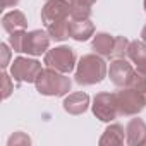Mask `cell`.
I'll list each match as a JSON object with an SVG mask.
<instances>
[{
	"label": "cell",
	"instance_id": "1",
	"mask_svg": "<svg viewBox=\"0 0 146 146\" xmlns=\"http://www.w3.org/2000/svg\"><path fill=\"white\" fill-rule=\"evenodd\" d=\"M108 76V65L98 53H86L76 65L74 79L79 86H93L102 83Z\"/></svg>",
	"mask_w": 146,
	"mask_h": 146
},
{
	"label": "cell",
	"instance_id": "2",
	"mask_svg": "<svg viewBox=\"0 0 146 146\" xmlns=\"http://www.w3.org/2000/svg\"><path fill=\"white\" fill-rule=\"evenodd\" d=\"M35 86H36V91L43 96H65L72 88V81L67 74L45 67L40 72Z\"/></svg>",
	"mask_w": 146,
	"mask_h": 146
},
{
	"label": "cell",
	"instance_id": "3",
	"mask_svg": "<svg viewBox=\"0 0 146 146\" xmlns=\"http://www.w3.org/2000/svg\"><path fill=\"white\" fill-rule=\"evenodd\" d=\"M43 64H45V67L55 69V70L62 72V74H69L78 65V55H76L74 48H70L67 45H60V46L50 48L45 53Z\"/></svg>",
	"mask_w": 146,
	"mask_h": 146
},
{
	"label": "cell",
	"instance_id": "4",
	"mask_svg": "<svg viewBox=\"0 0 146 146\" xmlns=\"http://www.w3.org/2000/svg\"><path fill=\"white\" fill-rule=\"evenodd\" d=\"M115 102H117L119 117H134L141 113L143 108L146 107L144 98L129 86L119 88V91H115Z\"/></svg>",
	"mask_w": 146,
	"mask_h": 146
},
{
	"label": "cell",
	"instance_id": "5",
	"mask_svg": "<svg viewBox=\"0 0 146 146\" xmlns=\"http://www.w3.org/2000/svg\"><path fill=\"white\" fill-rule=\"evenodd\" d=\"M43 70L41 62L29 57H17L11 64V76L16 83H36L40 72Z\"/></svg>",
	"mask_w": 146,
	"mask_h": 146
},
{
	"label": "cell",
	"instance_id": "6",
	"mask_svg": "<svg viewBox=\"0 0 146 146\" xmlns=\"http://www.w3.org/2000/svg\"><path fill=\"white\" fill-rule=\"evenodd\" d=\"M91 110L95 117L102 122H113L119 117L117 110V102H115V93H98L93 98Z\"/></svg>",
	"mask_w": 146,
	"mask_h": 146
},
{
	"label": "cell",
	"instance_id": "7",
	"mask_svg": "<svg viewBox=\"0 0 146 146\" xmlns=\"http://www.w3.org/2000/svg\"><path fill=\"white\" fill-rule=\"evenodd\" d=\"M70 7L72 4L69 0H46V4L41 9V23L46 28L53 23L70 19Z\"/></svg>",
	"mask_w": 146,
	"mask_h": 146
},
{
	"label": "cell",
	"instance_id": "8",
	"mask_svg": "<svg viewBox=\"0 0 146 146\" xmlns=\"http://www.w3.org/2000/svg\"><path fill=\"white\" fill-rule=\"evenodd\" d=\"M50 41H52V36L48 35L46 29H33V31H26L23 53H28V55H31V57L45 55V53L50 50Z\"/></svg>",
	"mask_w": 146,
	"mask_h": 146
},
{
	"label": "cell",
	"instance_id": "9",
	"mask_svg": "<svg viewBox=\"0 0 146 146\" xmlns=\"http://www.w3.org/2000/svg\"><path fill=\"white\" fill-rule=\"evenodd\" d=\"M134 70L136 69L132 67V62H127L125 58H112L108 67V78L117 88H124L127 86Z\"/></svg>",
	"mask_w": 146,
	"mask_h": 146
},
{
	"label": "cell",
	"instance_id": "10",
	"mask_svg": "<svg viewBox=\"0 0 146 146\" xmlns=\"http://www.w3.org/2000/svg\"><path fill=\"white\" fill-rule=\"evenodd\" d=\"M90 95L88 93H83V91H78V93H70L64 98L62 102V107L64 110L69 113V115H81L84 113L88 108H90Z\"/></svg>",
	"mask_w": 146,
	"mask_h": 146
},
{
	"label": "cell",
	"instance_id": "11",
	"mask_svg": "<svg viewBox=\"0 0 146 146\" xmlns=\"http://www.w3.org/2000/svg\"><path fill=\"white\" fill-rule=\"evenodd\" d=\"M125 143L131 146L146 143V122L137 115H134V119H131L125 125Z\"/></svg>",
	"mask_w": 146,
	"mask_h": 146
},
{
	"label": "cell",
	"instance_id": "12",
	"mask_svg": "<svg viewBox=\"0 0 146 146\" xmlns=\"http://www.w3.org/2000/svg\"><path fill=\"white\" fill-rule=\"evenodd\" d=\"M69 36L76 41H88L91 36H95V24L91 19H70Z\"/></svg>",
	"mask_w": 146,
	"mask_h": 146
},
{
	"label": "cell",
	"instance_id": "13",
	"mask_svg": "<svg viewBox=\"0 0 146 146\" xmlns=\"http://www.w3.org/2000/svg\"><path fill=\"white\" fill-rule=\"evenodd\" d=\"M127 58L132 62L136 70H139L141 74H146V43L143 40H132L129 43Z\"/></svg>",
	"mask_w": 146,
	"mask_h": 146
},
{
	"label": "cell",
	"instance_id": "14",
	"mask_svg": "<svg viewBox=\"0 0 146 146\" xmlns=\"http://www.w3.org/2000/svg\"><path fill=\"white\" fill-rule=\"evenodd\" d=\"M113 41H115V36L108 35V33H96L91 40V48L95 53L102 55L103 58H112V53H113Z\"/></svg>",
	"mask_w": 146,
	"mask_h": 146
},
{
	"label": "cell",
	"instance_id": "15",
	"mask_svg": "<svg viewBox=\"0 0 146 146\" xmlns=\"http://www.w3.org/2000/svg\"><path fill=\"white\" fill-rule=\"evenodd\" d=\"M2 28H4V31H7L9 35H12L14 31L26 29L28 28V19H26V16L21 11L14 9V11L4 14V17H2Z\"/></svg>",
	"mask_w": 146,
	"mask_h": 146
},
{
	"label": "cell",
	"instance_id": "16",
	"mask_svg": "<svg viewBox=\"0 0 146 146\" xmlns=\"http://www.w3.org/2000/svg\"><path fill=\"white\" fill-rule=\"evenodd\" d=\"M125 143V129L120 124H110L103 131V136L100 137V144H124Z\"/></svg>",
	"mask_w": 146,
	"mask_h": 146
},
{
	"label": "cell",
	"instance_id": "17",
	"mask_svg": "<svg viewBox=\"0 0 146 146\" xmlns=\"http://www.w3.org/2000/svg\"><path fill=\"white\" fill-rule=\"evenodd\" d=\"M69 21H70V19L60 21V23H53V24L46 26L45 29L48 31V35L52 36V40H55V41H64V40L70 38V36H69Z\"/></svg>",
	"mask_w": 146,
	"mask_h": 146
},
{
	"label": "cell",
	"instance_id": "18",
	"mask_svg": "<svg viewBox=\"0 0 146 146\" xmlns=\"http://www.w3.org/2000/svg\"><path fill=\"white\" fill-rule=\"evenodd\" d=\"M127 86L132 88V90H136L144 98V102H146V74H141L139 70H134V74L131 76Z\"/></svg>",
	"mask_w": 146,
	"mask_h": 146
},
{
	"label": "cell",
	"instance_id": "19",
	"mask_svg": "<svg viewBox=\"0 0 146 146\" xmlns=\"http://www.w3.org/2000/svg\"><path fill=\"white\" fill-rule=\"evenodd\" d=\"M129 40L125 36H115L113 41V53L112 58H127V50H129Z\"/></svg>",
	"mask_w": 146,
	"mask_h": 146
},
{
	"label": "cell",
	"instance_id": "20",
	"mask_svg": "<svg viewBox=\"0 0 146 146\" xmlns=\"http://www.w3.org/2000/svg\"><path fill=\"white\" fill-rule=\"evenodd\" d=\"M24 38H26V29H19V31H14L11 36H9V45L14 52L17 53H23V48H24Z\"/></svg>",
	"mask_w": 146,
	"mask_h": 146
},
{
	"label": "cell",
	"instance_id": "21",
	"mask_svg": "<svg viewBox=\"0 0 146 146\" xmlns=\"http://www.w3.org/2000/svg\"><path fill=\"white\" fill-rule=\"evenodd\" d=\"M28 144H31V137L23 131L14 132L7 141V146H28Z\"/></svg>",
	"mask_w": 146,
	"mask_h": 146
},
{
	"label": "cell",
	"instance_id": "22",
	"mask_svg": "<svg viewBox=\"0 0 146 146\" xmlns=\"http://www.w3.org/2000/svg\"><path fill=\"white\" fill-rule=\"evenodd\" d=\"M14 91V79L11 74L2 72V100H7Z\"/></svg>",
	"mask_w": 146,
	"mask_h": 146
},
{
	"label": "cell",
	"instance_id": "23",
	"mask_svg": "<svg viewBox=\"0 0 146 146\" xmlns=\"http://www.w3.org/2000/svg\"><path fill=\"white\" fill-rule=\"evenodd\" d=\"M90 17H91V7H84V5L70 7V19H90Z\"/></svg>",
	"mask_w": 146,
	"mask_h": 146
},
{
	"label": "cell",
	"instance_id": "24",
	"mask_svg": "<svg viewBox=\"0 0 146 146\" xmlns=\"http://www.w3.org/2000/svg\"><path fill=\"white\" fill-rule=\"evenodd\" d=\"M9 46H11L9 43H2V45H0V53H2V58H0V67H2V69H7L9 64H11V55H12V52H11Z\"/></svg>",
	"mask_w": 146,
	"mask_h": 146
},
{
	"label": "cell",
	"instance_id": "25",
	"mask_svg": "<svg viewBox=\"0 0 146 146\" xmlns=\"http://www.w3.org/2000/svg\"><path fill=\"white\" fill-rule=\"evenodd\" d=\"M72 5H84V7H93L96 0H69Z\"/></svg>",
	"mask_w": 146,
	"mask_h": 146
},
{
	"label": "cell",
	"instance_id": "26",
	"mask_svg": "<svg viewBox=\"0 0 146 146\" xmlns=\"http://www.w3.org/2000/svg\"><path fill=\"white\" fill-rule=\"evenodd\" d=\"M21 0H2V7L4 9H11V7H16Z\"/></svg>",
	"mask_w": 146,
	"mask_h": 146
},
{
	"label": "cell",
	"instance_id": "27",
	"mask_svg": "<svg viewBox=\"0 0 146 146\" xmlns=\"http://www.w3.org/2000/svg\"><path fill=\"white\" fill-rule=\"evenodd\" d=\"M141 40L146 43V24L143 26V29H141Z\"/></svg>",
	"mask_w": 146,
	"mask_h": 146
},
{
	"label": "cell",
	"instance_id": "28",
	"mask_svg": "<svg viewBox=\"0 0 146 146\" xmlns=\"http://www.w3.org/2000/svg\"><path fill=\"white\" fill-rule=\"evenodd\" d=\"M144 144H146V143H144Z\"/></svg>",
	"mask_w": 146,
	"mask_h": 146
}]
</instances>
